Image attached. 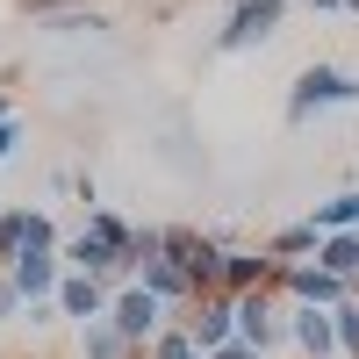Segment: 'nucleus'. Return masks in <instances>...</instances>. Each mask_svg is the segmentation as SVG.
I'll use <instances>...</instances> for the list:
<instances>
[{
    "label": "nucleus",
    "mask_w": 359,
    "mask_h": 359,
    "mask_svg": "<svg viewBox=\"0 0 359 359\" xmlns=\"http://www.w3.org/2000/svg\"><path fill=\"white\" fill-rule=\"evenodd\" d=\"M345 15H359V0H345Z\"/></svg>",
    "instance_id": "26"
},
{
    "label": "nucleus",
    "mask_w": 359,
    "mask_h": 359,
    "mask_svg": "<svg viewBox=\"0 0 359 359\" xmlns=\"http://www.w3.org/2000/svg\"><path fill=\"white\" fill-rule=\"evenodd\" d=\"M172 323H187L201 352H223V345L237 338V294H201V302L172 309Z\"/></svg>",
    "instance_id": "5"
},
{
    "label": "nucleus",
    "mask_w": 359,
    "mask_h": 359,
    "mask_svg": "<svg viewBox=\"0 0 359 359\" xmlns=\"http://www.w3.org/2000/svg\"><path fill=\"white\" fill-rule=\"evenodd\" d=\"M309 15H345V0H302Z\"/></svg>",
    "instance_id": "24"
},
{
    "label": "nucleus",
    "mask_w": 359,
    "mask_h": 359,
    "mask_svg": "<svg viewBox=\"0 0 359 359\" xmlns=\"http://www.w3.org/2000/svg\"><path fill=\"white\" fill-rule=\"evenodd\" d=\"M108 323H115V331H123L130 345H151V338L165 331V323H172V309L158 302L151 287H137V280H130V287H115V302H108Z\"/></svg>",
    "instance_id": "4"
},
{
    "label": "nucleus",
    "mask_w": 359,
    "mask_h": 359,
    "mask_svg": "<svg viewBox=\"0 0 359 359\" xmlns=\"http://www.w3.org/2000/svg\"><path fill=\"white\" fill-rule=\"evenodd\" d=\"M72 201H79V216H86V208H101V180H94V172H72Z\"/></svg>",
    "instance_id": "19"
},
{
    "label": "nucleus",
    "mask_w": 359,
    "mask_h": 359,
    "mask_svg": "<svg viewBox=\"0 0 359 359\" xmlns=\"http://www.w3.org/2000/svg\"><path fill=\"white\" fill-rule=\"evenodd\" d=\"M151 359H208V352L194 345V331H187V323H165V331L151 338Z\"/></svg>",
    "instance_id": "15"
},
{
    "label": "nucleus",
    "mask_w": 359,
    "mask_h": 359,
    "mask_svg": "<svg viewBox=\"0 0 359 359\" xmlns=\"http://www.w3.org/2000/svg\"><path fill=\"white\" fill-rule=\"evenodd\" d=\"M8 280L22 287V302H50L57 280H65V259H57V252H22V259L8 266Z\"/></svg>",
    "instance_id": "8"
},
{
    "label": "nucleus",
    "mask_w": 359,
    "mask_h": 359,
    "mask_svg": "<svg viewBox=\"0 0 359 359\" xmlns=\"http://www.w3.org/2000/svg\"><path fill=\"white\" fill-rule=\"evenodd\" d=\"M316 245H323V230L302 216V223H287V230H273V237H266V252H273V259H287V266H302V259H316Z\"/></svg>",
    "instance_id": "11"
},
{
    "label": "nucleus",
    "mask_w": 359,
    "mask_h": 359,
    "mask_svg": "<svg viewBox=\"0 0 359 359\" xmlns=\"http://www.w3.org/2000/svg\"><path fill=\"white\" fill-rule=\"evenodd\" d=\"M287 345L302 352V359H338V323H331V309L287 302Z\"/></svg>",
    "instance_id": "7"
},
{
    "label": "nucleus",
    "mask_w": 359,
    "mask_h": 359,
    "mask_svg": "<svg viewBox=\"0 0 359 359\" xmlns=\"http://www.w3.org/2000/svg\"><path fill=\"white\" fill-rule=\"evenodd\" d=\"M237 338H245V345H259V352L287 345V294H273V287L237 294Z\"/></svg>",
    "instance_id": "3"
},
{
    "label": "nucleus",
    "mask_w": 359,
    "mask_h": 359,
    "mask_svg": "<svg viewBox=\"0 0 359 359\" xmlns=\"http://www.w3.org/2000/svg\"><path fill=\"white\" fill-rule=\"evenodd\" d=\"M280 22H287V0H230V8H223V29L208 36V50H216V57L259 50V43H273Z\"/></svg>",
    "instance_id": "2"
},
{
    "label": "nucleus",
    "mask_w": 359,
    "mask_h": 359,
    "mask_svg": "<svg viewBox=\"0 0 359 359\" xmlns=\"http://www.w3.org/2000/svg\"><path fill=\"white\" fill-rule=\"evenodd\" d=\"M316 266H331L338 280H352V287H359V237H352V230H331V237L316 245Z\"/></svg>",
    "instance_id": "12"
},
{
    "label": "nucleus",
    "mask_w": 359,
    "mask_h": 359,
    "mask_svg": "<svg viewBox=\"0 0 359 359\" xmlns=\"http://www.w3.org/2000/svg\"><path fill=\"white\" fill-rule=\"evenodd\" d=\"M331 108H359V72H345V65H302L294 86H287V101H280V123L302 130V123H316V115H331Z\"/></svg>",
    "instance_id": "1"
},
{
    "label": "nucleus",
    "mask_w": 359,
    "mask_h": 359,
    "mask_svg": "<svg viewBox=\"0 0 359 359\" xmlns=\"http://www.w3.org/2000/svg\"><path fill=\"white\" fill-rule=\"evenodd\" d=\"M273 280V252H252V245H230L223 252V294H252V287H266Z\"/></svg>",
    "instance_id": "9"
},
{
    "label": "nucleus",
    "mask_w": 359,
    "mask_h": 359,
    "mask_svg": "<svg viewBox=\"0 0 359 359\" xmlns=\"http://www.w3.org/2000/svg\"><path fill=\"white\" fill-rule=\"evenodd\" d=\"M50 302H57V316H72L79 331H86V323H101V316H108L115 287H101L94 273H65V280H57V294H50Z\"/></svg>",
    "instance_id": "6"
},
{
    "label": "nucleus",
    "mask_w": 359,
    "mask_h": 359,
    "mask_svg": "<svg viewBox=\"0 0 359 359\" xmlns=\"http://www.w3.org/2000/svg\"><path fill=\"white\" fill-rule=\"evenodd\" d=\"M43 36H108V15L101 8H72V15H50Z\"/></svg>",
    "instance_id": "14"
},
{
    "label": "nucleus",
    "mask_w": 359,
    "mask_h": 359,
    "mask_svg": "<svg viewBox=\"0 0 359 359\" xmlns=\"http://www.w3.org/2000/svg\"><path fill=\"white\" fill-rule=\"evenodd\" d=\"M309 223H316L323 237H331V230H359V187H345V194H331V201H316Z\"/></svg>",
    "instance_id": "13"
},
{
    "label": "nucleus",
    "mask_w": 359,
    "mask_h": 359,
    "mask_svg": "<svg viewBox=\"0 0 359 359\" xmlns=\"http://www.w3.org/2000/svg\"><path fill=\"white\" fill-rule=\"evenodd\" d=\"M22 309H29V302H22V287L0 273V331H8V323H22Z\"/></svg>",
    "instance_id": "18"
},
{
    "label": "nucleus",
    "mask_w": 359,
    "mask_h": 359,
    "mask_svg": "<svg viewBox=\"0 0 359 359\" xmlns=\"http://www.w3.org/2000/svg\"><path fill=\"white\" fill-rule=\"evenodd\" d=\"M331 323H338V359H359V294L331 309Z\"/></svg>",
    "instance_id": "17"
},
{
    "label": "nucleus",
    "mask_w": 359,
    "mask_h": 359,
    "mask_svg": "<svg viewBox=\"0 0 359 359\" xmlns=\"http://www.w3.org/2000/svg\"><path fill=\"white\" fill-rule=\"evenodd\" d=\"M8 115H15V101H8V94H0V123H8Z\"/></svg>",
    "instance_id": "25"
},
{
    "label": "nucleus",
    "mask_w": 359,
    "mask_h": 359,
    "mask_svg": "<svg viewBox=\"0 0 359 359\" xmlns=\"http://www.w3.org/2000/svg\"><path fill=\"white\" fill-rule=\"evenodd\" d=\"M65 237H57V223L43 216V208H29V223H22V252H57Z\"/></svg>",
    "instance_id": "16"
},
{
    "label": "nucleus",
    "mask_w": 359,
    "mask_h": 359,
    "mask_svg": "<svg viewBox=\"0 0 359 359\" xmlns=\"http://www.w3.org/2000/svg\"><path fill=\"white\" fill-rule=\"evenodd\" d=\"M72 8H86V0H22V15H36V22H50V15H72Z\"/></svg>",
    "instance_id": "20"
},
{
    "label": "nucleus",
    "mask_w": 359,
    "mask_h": 359,
    "mask_svg": "<svg viewBox=\"0 0 359 359\" xmlns=\"http://www.w3.org/2000/svg\"><path fill=\"white\" fill-rule=\"evenodd\" d=\"M208 359H266V352H259V345H245V338H230L223 352H208Z\"/></svg>",
    "instance_id": "23"
},
{
    "label": "nucleus",
    "mask_w": 359,
    "mask_h": 359,
    "mask_svg": "<svg viewBox=\"0 0 359 359\" xmlns=\"http://www.w3.org/2000/svg\"><path fill=\"white\" fill-rule=\"evenodd\" d=\"M15 144H22V115H8V123H0V165L15 158Z\"/></svg>",
    "instance_id": "22"
},
{
    "label": "nucleus",
    "mask_w": 359,
    "mask_h": 359,
    "mask_svg": "<svg viewBox=\"0 0 359 359\" xmlns=\"http://www.w3.org/2000/svg\"><path fill=\"white\" fill-rule=\"evenodd\" d=\"M352 237H359V230H352Z\"/></svg>",
    "instance_id": "27"
},
{
    "label": "nucleus",
    "mask_w": 359,
    "mask_h": 359,
    "mask_svg": "<svg viewBox=\"0 0 359 359\" xmlns=\"http://www.w3.org/2000/svg\"><path fill=\"white\" fill-rule=\"evenodd\" d=\"M22 323H29V331H50V323H57V302H29Z\"/></svg>",
    "instance_id": "21"
},
{
    "label": "nucleus",
    "mask_w": 359,
    "mask_h": 359,
    "mask_svg": "<svg viewBox=\"0 0 359 359\" xmlns=\"http://www.w3.org/2000/svg\"><path fill=\"white\" fill-rule=\"evenodd\" d=\"M79 359H151V345H130V338L101 316V323H86V331H79Z\"/></svg>",
    "instance_id": "10"
}]
</instances>
